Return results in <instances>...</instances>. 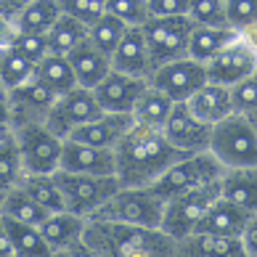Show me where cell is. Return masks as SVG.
Wrapping results in <instances>:
<instances>
[{"label": "cell", "instance_id": "obj_1", "mask_svg": "<svg viewBox=\"0 0 257 257\" xmlns=\"http://www.w3.org/2000/svg\"><path fill=\"white\" fill-rule=\"evenodd\" d=\"M183 157L186 154H180L159 127L133 122L122 141L114 146V167H117L114 175L125 188H149Z\"/></svg>", "mask_w": 257, "mask_h": 257}, {"label": "cell", "instance_id": "obj_2", "mask_svg": "<svg viewBox=\"0 0 257 257\" xmlns=\"http://www.w3.org/2000/svg\"><path fill=\"white\" fill-rule=\"evenodd\" d=\"M82 241L96 257H175V239L162 228L88 220Z\"/></svg>", "mask_w": 257, "mask_h": 257}, {"label": "cell", "instance_id": "obj_3", "mask_svg": "<svg viewBox=\"0 0 257 257\" xmlns=\"http://www.w3.org/2000/svg\"><path fill=\"white\" fill-rule=\"evenodd\" d=\"M209 154L225 170L233 167H257V133L252 130L244 114L233 111L217 125L209 136Z\"/></svg>", "mask_w": 257, "mask_h": 257}, {"label": "cell", "instance_id": "obj_4", "mask_svg": "<svg viewBox=\"0 0 257 257\" xmlns=\"http://www.w3.org/2000/svg\"><path fill=\"white\" fill-rule=\"evenodd\" d=\"M162 212H165V199L157 196L151 188H125L109 196L88 220H114L127 225H144V228H159Z\"/></svg>", "mask_w": 257, "mask_h": 257}, {"label": "cell", "instance_id": "obj_5", "mask_svg": "<svg viewBox=\"0 0 257 257\" xmlns=\"http://www.w3.org/2000/svg\"><path fill=\"white\" fill-rule=\"evenodd\" d=\"M16 141L19 159H22L24 175H51L59 170L64 138L45 127V122H30V125L11 127Z\"/></svg>", "mask_w": 257, "mask_h": 257}, {"label": "cell", "instance_id": "obj_6", "mask_svg": "<svg viewBox=\"0 0 257 257\" xmlns=\"http://www.w3.org/2000/svg\"><path fill=\"white\" fill-rule=\"evenodd\" d=\"M223 170L225 167L209 154V151H199V154L178 159L175 165L170 170H165L149 188L167 202L170 196H178L183 191H194V188H202V186H209V183H215V180H220Z\"/></svg>", "mask_w": 257, "mask_h": 257}, {"label": "cell", "instance_id": "obj_7", "mask_svg": "<svg viewBox=\"0 0 257 257\" xmlns=\"http://www.w3.org/2000/svg\"><path fill=\"white\" fill-rule=\"evenodd\" d=\"M53 175L61 188L66 209L80 217H90L109 196L119 191L117 175H82V173H64V170H56Z\"/></svg>", "mask_w": 257, "mask_h": 257}, {"label": "cell", "instance_id": "obj_8", "mask_svg": "<svg viewBox=\"0 0 257 257\" xmlns=\"http://www.w3.org/2000/svg\"><path fill=\"white\" fill-rule=\"evenodd\" d=\"M220 196V180L194 191H183L178 196H170L165 202V212H162V231L167 236H173L175 241L186 239L194 233V228L199 225V220L204 217V212L209 209V204Z\"/></svg>", "mask_w": 257, "mask_h": 257}, {"label": "cell", "instance_id": "obj_9", "mask_svg": "<svg viewBox=\"0 0 257 257\" xmlns=\"http://www.w3.org/2000/svg\"><path fill=\"white\" fill-rule=\"evenodd\" d=\"M194 27L196 24L188 16H151L141 27L144 40L149 45V56L154 61V69L159 64L188 56V37H191Z\"/></svg>", "mask_w": 257, "mask_h": 257}, {"label": "cell", "instance_id": "obj_10", "mask_svg": "<svg viewBox=\"0 0 257 257\" xmlns=\"http://www.w3.org/2000/svg\"><path fill=\"white\" fill-rule=\"evenodd\" d=\"M98 114H103V109L98 106L93 90L77 85V88H72L69 93H64V96L56 98V103L48 111V117H45V127L51 133H56L59 138H69L80 125L96 119Z\"/></svg>", "mask_w": 257, "mask_h": 257}, {"label": "cell", "instance_id": "obj_11", "mask_svg": "<svg viewBox=\"0 0 257 257\" xmlns=\"http://www.w3.org/2000/svg\"><path fill=\"white\" fill-rule=\"evenodd\" d=\"M149 82L173 101H188L209 80H207V66L202 61H194L191 56H183V59L159 64L151 72Z\"/></svg>", "mask_w": 257, "mask_h": 257}, {"label": "cell", "instance_id": "obj_12", "mask_svg": "<svg viewBox=\"0 0 257 257\" xmlns=\"http://www.w3.org/2000/svg\"><path fill=\"white\" fill-rule=\"evenodd\" d=\"M159 130L165 133V138L186 157L199 154V151H209L212 125H207V122H202L199 117H194V111L186 106V101L173 103V111L167 114L165 125Z\"/></svg>", "mask_w": 257, "mask_h": 257}, {"label": "cell", "instance_id": "obj_13", "mask_svg": "<svg viewBox=\"0 0 257 257\" xmlns=\"http://www.w3.org/2000/svg\"><path fill=\"white\" fill-rule=\"evenodd\" d=\"M207 80L217 85H236L244 77H249L252 72H257V53L246 43H241L236 37L233 43H228L223 51H217L207 64Z\"/></svg>", "mask_w": 257, "mask_h": 257}, {"label": "cell", "instance_id": "obj_14", "mask_svg": "<svg viewBox=\"0 0 257 257\" xmlns=\"http://www.w3.org/2000/svg\"><path fill=\"white\" fill-rule=\"evenodd\" d=\"M8 96H11V127L30 125V122H45L51 106L56 103V98H59L51 88H45L35 74L27 82L11 88Z\"/></svg>", "mask_w": 257, "mask_h": 257}, {"label": "cell", "instance_id": "obj_15", "mask_svg": "<svg viewBox=\"0 0 257 257\" xmlns=\"http://www.w3.org/2000/svg\"><path fill=\"white\" fill-rule=\"evenodd\" d=\"M149 85V80L141 77H130V74L122 72H109L96 88H93V96H96L98 106L103 111L111 114H133V106H136L138 96L144 93V88Z\"/></svg>", "mask_w": 257, "mask_h": 257}, {"label": "cell", "instance_id": "obj_16", "mask_svg": "<svg viewBox=\"0 0 257 257\" xmlns=\"http://www.w3.org/2000/svg\"><path fill=\"white\" fill-rule=\"evenodd\" d=\"M59 170L64 173H82V175H114V151L80 144L74 138H64Z\"/></svg>", "mask_w": 257, "mask_h": 257}, {"label": "cell", "instance_id": "obj_17", "mask_svg": "<svg viewBox=\"0 0 257 257\" xmlns=\"http://www.w3.org/2000/svg\"><path fill=\"white\" fill-rule=\"evenodd\" d=\"M111 69L130 74V77H141L149 80L151 72H154V61L149 56V45L144 40V32L141 27H130L125 32V37L119 40V45L111 53Z\"/></svg>", "mask_w": 257, "mask_h": 257}, {"label": "cell", "instance_id": "obj_18", "mask_svg": "<svg viewBox=\"0 0 257 257\" xmlns=\"http://www.w3.org/2000/svg\"><path fill=\"white\" fill-rule=\"evenodd\" d=\"M246 220H249L246 209L236 207L233 202H228L223 196H217L204 212V217L199 220V225L194 228V233L220 236V239H241Z\"/></svg>", "mask_w": 257, "mask_h": 257}, {"label": "cell", "instance_id": "obj_19", "mask_svg": "<svg viewBox=\"0 0 257 257\" xmlns=\"http://www.w3.org/2000/svg\"><path fill=\"white\" fill-rule=\"evenodd\" d=\"M130 125H133V114L103 111V114H98L96 119L80 125L69 138L80 141V144H88V146H98V149H111L114 151V146L122 141V136L130 130Z\"/></svg>", "mask_w": 257, "mask_h": 257}, {"label": "cell", "instance_id": "obj_20", "mask_svg": "<svg viewBox=\"0 0 257 257\" xmlns=\"http://www.w3.org/2000/svg\"><path fill=\"white\" fill-rule=\"evenodd\" d=\"M37 228H40L43 239L48 241L51 249L61 252V249H72V246L82 244L85 228H88V217H80V215L69 212V209H64V212L48 215Z\"/></svg>", "mask_w": 257, "mask_h": 257}, {"label": "cell", "instance_id": "obj_21", "mask_svg": "<svg viewBox=\"0 0 257 257\" xmlns=\"http://www.w3.org/2000/svg\"><path fill=\"white\" fill-rule=\"evenodd\" d=\"M186 106L194 111V117H199L207 125H217L220 119H225L228 114H233V101H231V88L217 82H204L191 98L186 101Z\"/></svg>", "mask_w": 257, "mask_h": 257}, {"label": "cell", "instance_id": "obj_22", "mask_svg": "<svg viewBox=\"0 0 257 257\" xmlns=\"http://www.w3.org/2000/svg\"><path fill=\"white\" fill-rule=\"evenodd\" d=\"M66 59H69V64H72V72H74V77H77V85L80 88H88V90H93L111 72V59L106 53H101L90 40H82Z\"/></svg>", "mask_w": 257, "mask_h": 257}, {"label": "cell", "instance_id": "obj_23", "mask_svg": "<svg viewBox=\"0 0 257 257\" xmlns=\"http://www.w3.org/2000/svg\"><path fill=\"white\" fill-rule=\"evenodd\" d=\"M175 257H246L241 239H220V236L191 233L175 241Z\"/></svg>", "mask_w": 257, "mask_h": 257}, {"label": "cell", "instance_id": "obj_24", "mask_svg": "<svg viewBox=\"0 0 257 257\" xmlns=\"http://www.w3.org/2000/svg\"><path fill=\"white\" fill-rule=\"evenodd\" d=\"M220 196L236 207L254 212L257 209V167H233L220 175Z\"/></svg>", "mask_w": 257, "mask_h": 257}, {"label": "cell", "instance_id": "obj_25", "mask_svg": "<svg viewBox=\"0 0 257 257\" xmlns=\"http://www.w3.org/2000/svg\"><path fill=\"white\" fill-rule=\"evenodd\" d=\"M61 16L59 0H27L11 19L16 32H32V35H48V30Z\"/></svg>", "mask_w": 257, "mask_h": 257}, {"label": "cell", "instance_id": "obj_26", "mask_svg": "<svg viewBox=\"0 0 257 257\" xmlns=\"http://www.w3.org/2000/svg\"><path fill=\"white\" fill-rule=\"evenodd\" d=\"M3 225L8 231V241H11L16 257H51L53 254V249L48 246V241L43 239V233L37 225L14 220V217H3Z\"/></svg>", "mask_w": 257, "mask_h": 257}, {"label": "cell", "instance_id": "obj_27", "mask_svg": "<svg viewBox=\"0 0 257 257\" xmlns=\"http://www.w3.org/2000/svg\"><path fill=\"white\" fill-rule=\"evenodd\" d=\"M239 32L231 30V27H194L191 37H188V56L194 61L207 64L217 51H223L228 43H233Z\"/></svg>", "mask_w": 257, "mask_h": 257}, {"label": "cell", "instance_id": "obj_28", "mask_svg": "<svg viewBox=\"0 0 257 257\" xmlns=\"http://www.w3.org/2000/svg\"><path fill=\"white\" fill-rule=\"evenodd\" d=\"M35 77L40 80L45 88H51L56 96H64L72 88H77V77L72 72V64L66 56L59 53H48L45 59L35 64Z\"/></svg>", "mask_w": 257, "mask_h": 257}, {"label": "cell", "instance_id": "obj_29", "mask_svg": "<svg viewBox=\"0 0 257 257\" xmlns=\"http://www.w3.org/2000/svg\"><path fill=\"white\" fill-rule=\"evenodd\" d=\"M173 103H175L173 98L149 82L144 93L138 96L136 106H133V122H141V125H149V127H162L167 114L173 111Z\"/></svg>", "mask_w": 257, "mask_h": 257}, {"label": "cell", "instance_id": "obj_30", "mask_svg": "<svg viewBox=\"0 0 257 257\" xmlns=\"http://www.w3.org/2000/svg\"><path fill=\"white\" fill-rule=\"evenodd\" d=\"M48 48L51 53H59V56H69L82 40H88V24H82L80 19L74 16H66L61 14L56 19V24L48 30Z\"/></svg>", "mask_w": 257, "mask_h": 257}, {"label": "cell", "instance_id": "obj_31", "mask_svg": "<svg viewBox=\"0 0 257 257\" xmlns=\"http://www.w3.org/2000/svg\"><path fill=\"white\" fill-rule=\"evenodd\" d=\"M27 194H30L37 204H40L45 212H64L66 204H64V196H61V188L56 183V175H24L22 183Z\"/></svg>", "mask_w": 257, "mask_h": 257}, {"label": "cell", "instance_id": "obj_32", "mask_svg": "<svg viewBox=\"0 0 257 257\" xmlns=\"http://www.w3.org/2000/svg\"><path fill=\"white\" fill-rule=\"evenodd\" d=\"M127 30H130V27L122 22V19H117V16H111V14L103 11L96 22L88 24V40L96 45L101 53H106L109 59H111L114 48L119 45V40L125 37Z\"/></svg>", "mask_w": 257, "mask_h": 257}, {"label": "cell", "instance_id": "obj_33", "mask_svg": "<svg viewBox=\"0 0 257 257\" xmlns=\"http://www.w3.org/2000/svg\"><path fill=\"white\" fill-rule=\"evenodd\" d=\"M0 215H3V217H14V220H22V223H30V225H40L51 212H45V209L37 204L22 186H16V188L8 191L3 207H0Z\"/></svg>", "mask_w": 257, "mask_h": 257}, {"label": "cell", "instance_id": "obj_34", "mask_svg": "<svg viewBox=\"0 0 257 257\" xmlns=\"http://www.w3.org/2000/svg\"><path fill=\"white\" fill-rule=\"evenodd\" d=\"M24 178V170H22V159H19V149H16V141L14 136L0 138V207H3L6 196L11 188H16Z\"/></svg>", "mask_w": 257, "mask_h": 257}, {"label": "cell", "instance_id": "obj_35", "mask_svg": "<svg viewBox=\"0 0 257 257\" xmlns=\"http://www.w3.org/2000/svg\"><path fill=\"white\" fill-rule=\"evenodd\" d=\"M35 74V64L22 56L14 45H3V53H0V82L3 88H16V85L27 82Z\"/></svg>", "mask_w": 257, "mask_h": 257}, {"label": "cell", "instance_id": "obj_36", "mask_svg": "<svg viewBox=\"0 0 257 257\" xmlns=\"http://www.w3.org/2000/svg\"><path fill=\"white\" fill-rule=\"evenodd\" d=\"M188 19L199 27H228L225 0H191Z\"/></svg>", "mask_w": 257, "mask_h": 257}, {"label": "cell", "instance_id": "obj_37", "mask_svg": "<svg viewBox=\"0 0 257 257\" xmlns=\"http://www.w3.org/2000/svg\"><path fill=\"white\" fill-rule=\"evenodd\" d=\"M106 14L122 19L127 27H144L151 19L149 0H106Z\"/></svg>", "mask_w": 257, "mask_h": 257}, {"label": "cell", "instance_id": "obj_38", "mask_svg": "<svg viewBox=\"0 0 257 257\" xmlns=\"http://www.w3.org/2000/svg\"><path fill=\"white\" fill-rule=\"evenodd\" d=\"M8 45H14V48L22 56H27L32 64H37L40 59H45V56L51 53L48 37H45V35H32V32H16Z\"/></svg>", "mask_w": 257, "mask_h": 257}, {"label": "cell", "instance_id": "obj_39", "mask_svg": "<svg viewBox=\"0 0 257 257\" xmlns=\"http://www.w3.org/2000/svg\"><path fill=\"white\" fill-rule=\"evenodd\" d=\"M61 14L80 19L82 24H93L106 11V0H59Z\"/></svg>", "mask_w": 257, "mask_h": 257}, {"label": "cell", "instance_id": "obj_40", "mask_svg": "<svg viewBox=\"0 0 257 257\" xmlns=\"http://www.w3.org/2000/svg\"><path fill=\"white\" fill-rule=\"evenodd\" d=\"M225 19L231 30H244L257 22V0H225Z\"/></svg>", "mask_w": 257, "mask_h": 257}, {"label": "cell", "instance_id": "obj_41", "mask_svg": "<svg viewBox=\"0 0 257 257\" xmlns=\"http://www.w3.org/2000/svg\"><path fill=\"white\" fill-rule=\"evenodd\" d=\"M231 101H233V111L239 114L257 109V72H252L241 82L231 85Z\"/></svg>", "mask_w": 257, "mask_h": 257}, {"label": "cell", "instance_id": "obj_42", "mask_svg": "<svg viewBox=\"0 0 257 257\" xmlns=\"http://www.w3.org/2000/svg\"><path fill=\"white\" fill-rule=\"evenodd\" d=\"M191 0H149L151 16H188Z\"/></svg>", "mask_w": 257, "mask_h": 257}, {"label": "cell", "instance_id": "obj_43", "mask_svg": "<svg viewBox=\"0 0 257 257\" xmlns=\"http://www.w3.org/2000/svg\"><path fill=\"white\" fill-rule=\"evenodd\" d=\"M241 244H244V252L249 257H257V209L249 212V220L244 225V233H241Z\"/></svg>", "mask_w": 257, "mask_h": 257}, {"label": "cell", "instance_id": "obj_44", "mask_svg": "<svg viewBox=\"0 0 257 257\" xmlns=\"http://www.w3.org/2000/svg\"><path fill=\"white\" fill-rule=\"evenodd\" d=\"M0 130H11V96L0 82Z\"/></svg>", "mask_w": 257, "mask_h": 257}, {"label": "cell", "instance_id": "obj_45", "mask_svg": "<svg viewBox=\"0 0 257 257\" xmlns=\"http://www.w3.org/2000/svg\"><path fill=\"white\" fill-rule=\"evenodd\" d=\"M239 40L246 43V45H249V48L257 53V22L249 24V27H244V30H239Z\"/></svg>", "mask_w": 257, "mask_h": 257}, {"label": "cell", "instance_id": "obj_46", "mask_svg": "<svg viewBox=\"0 0 257 257\" xmlns=\"http://www.w3.org/2000/svg\"><path fill=\"white\" fill-rule=\"evenodd\" d=\"M0 257H16L11 241H8V231H6V225H3V217H0Z\"/></svg>", "mask_w": 257, "mask_h": 257}, {"label": "cell", "instance_id": "obj_47", "mask_svg": "<svg viewBox=\"0 0 257 257\" xmlns=\"http://www.w3.org/2000/svg\"><path fill=\"white\" fill-rule=\"evenodd\" d=\"M24 3H27V0H0V14L8 16V19H14L16 11H19Z\"/></svg>", "mask_w": 257, "mask_h": 257}, {"label": "cell", "instance_id": "obj_48", "mask_svg": "<svg viewBox=\"0 0 257 257\" xmlns=\"http://www.w3.org/2000/svg\"><path fill=\"white\" fill-rule=\"evenodd\" d=\"M72 254H74V257H96V252H93L85 241L77 244V246H72Z\"/></svg>", "mask_w": 257, "mask_h": 257}, {"label": "cell", "instance_id": "obj_49", "mask_svg": "<svg viewBox=\"0 0 257 257\" xmlns=\"http://www.w3.org/2000/svg\"><path fill=\"white\" fill-rule=\"evenodd\" d=\"M244 117H246V119H249V125H252V130L257 133V109H252V111H246V114H244Z\"/></svg>", "mask_w": 257, "mask_h": 257}, {"label": "cell", "instance_id": "obj_50", "mask_svg": "<svg viewBox=\"0 0 257 257\" xmlns=\"http://www.w3.org/2000/svg\"><path fill=\"white\" fill-rule=\"evenodd\" d=\"M51 257H74V254H72V249H61V252H53Z\"/></svg>", "mask_w": 257, "mask_h": 257}, {"label": "cell", "instance_id": "obj_51", "mask_svg": "<svg viewBox=\"0 0 257 257\" xmlns=\"http://www.w3.org/2000/svg\"><path fill=\"white\" fill-rule=\"evenodd\" d=\"M8 133H11V130H0V138H3V136H8Z\"/></svg>", "mask_w": 257, "mask_h": 257}, {"label": "cell", "instance_id": "obj_52", "mask_svg": "<svg viewBox=\"0 0 257 257\" xmlns=\"http://www.w3.org/2000/svg\"><path fill=\"white\" fill-rule=\"evenodd\" d=\"M0 53H3V48H0Z\"/></svg>", "mask_w": 257, "mask_h": 257}, {"label": "cell", "instance_id": "obj_53", "mask_svg": "<svg viewBox=\"0 0 257 257\" xmlns=\"http://www.w3.org/2000/svg\"><path fill=\"white\" fill-rule=\"evenodd\" d=\"M246 257H249V254H246Z\"/></svg>", "mask_w": 257, "mask_h": 257}]
</instances>
